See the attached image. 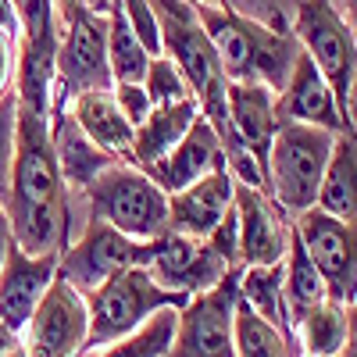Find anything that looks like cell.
<instances>
[{
	"label": "cell",
	"mask_w": 357,
	"mask_h": 357,
	"mask_svg": "<svg viewBox=\"0 0 357 357\" xmlns=\"http://www.w3.org/2000/svg\"><path fill=\"white\" fill-rule=\"evenodd\" d=\"M8 218L25 254H61L72 240V193L50 143V114L18 104V143L8 190Z\"/></svg>",
	"instance_id": "cell-1"
},
{
	"label": "cell",
	"mask_w": 357,
	"mask_h": 357,
	"mask_svg": "<svg viewBox=\"0 0 357 357\" xmlns=\"http://www.w3.org/2000/svg\"><path fill=\"white\" fill-rule=\"evenodd\" d=\"M197 18L204 25L207 40L215 43L222 68L229 82H261L272 93H279L282 82L289 79L296 57L304 54L301 40L293 36V29L282 25H264L257 18H247L240 11L215 8V4H197Z\"/></svg>",
	"instance_id": "cell-2"
},
{
	"label": "cell",
	"mask_w": 357,
	"mask_h": 357,
	"mask_svg": "<svg viewBox=\"0 0 357 357\" xmlns=\"http://www.w3.org/2000/svg\"><path fill=\"white\" fill-rule=\"evenodd\" d=\"M336 146V132L301 126V122H279L272 151H268V197L293 222L314 207L321 175L329 168Z\"/></svg>",
	"instance_id": "cell-3"
},
{
	"label": "cell",
	"mask_w": 357,
	"mask_h": 357,
	"mask_svg": "<svg viewBox=\"0 0 357 357\" xmlns=\"http://www.w3.org/2000/svg\"><path fill=\"white\" fill-rule=\"evenodd\" d=\"M89 215L107 222L136 243L158 240L168 232V193L143 168L114 161L97 175V183L82 193Z\"/></svg>",
	"instance_id": "cell-4"
},
{
	"label": "cell",
	"mask_w": 357,
	"mask_h": 357,
	"mask_svg": "<svg viewBox=\"0 0 357 357\" xmlns=\"http://www.w3.org/2000/svg\"><path fill=\"white\" fill-rule=\"evenodd\" d=\"M165 307H186V296L161 289L139 264L122 268L107 282H100L93 293H86V311H89L86 350H104L118 340H126L151 314Z\"/></svg>",
	"instance_id": "cell-5"
},
{
	"label": "cell",
	"mask_w": 357,
	"mask_h": 357,
	"mask_svg": "<svg viewBox=\"0 0 357 357\" xmlns=\"http://www.w3.org/2000/svg\"><path fill=\"white\" fill-rule=\"evenodd\" d=\"M111 86H114V75L107 65V18L79 4L61 22L50 111L65 107L79 93H93V89H111Z\"/></svg>",
	"instance_id": "cell-6"
},
{
	"label": "cell",
	"mask_w": 357,
	"mask_h": 357,
	"mask_svg": "<svg viewBox=\"0 0 357 357\" xmlns=\"http://www.w3.org/2000/svg\"><path fill=\"white\" fill-rule=\"evenodd\" d=\"M289 29L301 40L304 54L314 61V68L325 75V82L333 86L340 111H343L347 89H350L354 72H357V36L350 33V25L333 8V0H296Z\"/></svg>",
	"instance_id": "cell-7"
},
{
	"label": "cell",
	"mask_w": 357,
	"mask_h": 357,
	"mask_svg": "<svg viewBox=\"0 0 357 357\" xmlns=\"http://www.w3.org/2000/svg\"><path fill=\"white\" fill-rule=\"evenodd\" d=\"M236 304H240V268H232L218 286L190 296L186 307H178L175 336L165 357H236Z\"/></svg>",
	"instance_id": "cell-8"
},
{
	"label": "cell",
	"mask_w": 357,
	"mask_h": 357,
	"mask_svg": "<svg viewBox=\"0 0 357 357\" xmlns=\"http://www.w3.org/2000/svg\"><path fill=\"white\" fill-rule=\"evenodd\" d=\"M139 268H146L161 289L178 293V296H197L207 293L211 286H218L232 268L225 264V257L197 236H183V232H165L158 240H146L143 254H139Z\"/></svg>",
	"instance_id": "cell-9"
},
{
	"label": "cell",
	"mask_w": 357,
	"mask_h": 357,
	"mask_svg": "<svg viewBox=\"0 0 357 357\" xmlns=\"http://www.w3.org/2000/svg\"><path fill=\"white\" fill-rule=\"evenodd\" d=\"M89 340L86 296L72 289L61 275L50 282L40 307L22 329V347L29 357H82Z\"/></svg>",
	"instance_id": "cell-10"
},
{
	"label": "cell",
	"mask_w": 357,
	"mask_h": 357,
	"mask_svg": "<svg viewBox=\"0 0 357 357\" xmlns=\"http://www.w3.org/2000/svg\"><path fill=\"white\" fill-rule=\"evenodd\" d=\"M293 229L329 289V301L350 307L357 301V225L336 222L318 207L293 218Z\"/></svg>",
	"instance_id": "cell-11"
},
{
	"label": "cell",
	"mask_w": 357,
	"mask_h": 357,
	"mask_svg": "<svg viewBox=\"0 0 357 357\" xmlns=\"http://www.w3.org/2000/svg\"><path fill=\"white\" fill-rule=\"evenodd\" d=\"M139 254H143V243L122 236L107 222L86 215L82 236L79 240H68V247L61 250L57 275L86 296L100 282H107L114 272H122V268H129V264H139Z\"/></svg>",
	"instance_id": "cell-12"
},
{
	"label": "cell",
	"mask_w": 357,
	"mask_h": 357,
	"mask_svg": "<svg viewBox=\"0 0 357 357\" xmlns=\"http://www.w3.org/2000/svg\"><path fill=\"white\" fill-rule=\"evenodd\" d=\"M236 218H240V268L275 264L286 257L293 222L264 190L236 183Z\"/></svg>",
	"instance_id": "cell-13"
},
{
	"label": "cell",
	"mask_w": 357,
	"mask_h": 357,
	"mask_svg": "<svg viewBox=\"0 0 357 357\" xmlns=\"http://www.w3.org/2000/svg\"><path fill=\"white\" fill-rule=\"evenodd\" d=\"M57 264H61V254H25L18 243H11L0 264V321L8 329L22 333L29 325L43 293L57 279Z\"/></svg>",
	"instance_id": "cell-14"
},
{
	"label": "cell",
	"mask_w": 357,
	"mask_h": 357,
	"mask_svg": "<svg viewBox=\"0 0 357 357\" xmlns=\"http://www.w3.org/2000/svg\"><path fill=\"white\" fill-rule=\"evenodd\" d=\"M275 114H279V122L318 126V129H329L336 136L350 132L347 118L340 111V100L333 93V86L325 82V75L314 68V61L307 54L296 57L289 79L282 82V89L275 93Z\"/></svg>",
	"instance_id": "cell-15"
},
{
	"label": "cell",
	"mask_w": 357,
	"mask_h": 357,
	"mask_svg": "<svg viewBox=\"0 0 357 357\" xmlns=\"http://www.w3.org/2000/svg\"><path fill=\"white\" fill-rule=\"evenodd\" d=\"M232 204H236V178L229 168H218L197 178V183L168 193V229L207 240Z\"/></svg>",
	"instance_id": "cell-16"
},
{
	"label": "cell",
	"mask_w": 357,
	"mask_h": 357,
	"mask_svg": "<svg viewBox=\"0 0 357 357\" xmlns=\"http://www.w3.org/2000/svg\"><path fill=\"white\" fill-rule=\"evenodd\" d=\"M218 168H229L225 165V146H222L215 126L200 114L190 126V132L175 143V151H168L161 161H154L143 172L151 175L165 193H175V190H183V186L197 183V178L211 175Z\"/></svg>",
	"instance_id": "cell-17"
},
{
	"label": "cell",
	"mask_w": 357,
	"mask_h": 357,
	"mask_svg": "<svg viewBox=\"0 0 357 357\" xmlns=\"http://www.w3.org/2000/svg\"><path fill=\"white\" fill-rule=\"evenodd\" d=\"M50 143H54V158H57V168H61V178L72 197H82L89 186L97 183V175L104 168H111L114 158L107 151H100V146L89 139L79 122L68 114V107H54L50 111Z\"/></svg>",
	"instance_id": "cell-18"
},
{
	"label": "cell",
	"mask_w": 357,
	"mask_h": 357,
	"mask_svg": "<svg viewBox=\"0 0 357 357\" xmlns=\"http://www.w3.org/2000/svg\"><path fill=\"white\" fill-rule=\"evenodd\" d=\"M229 129L232 139L247 146L261 168H268V151H272V139L279 129L272 89L261 82H229Z\"/></svg>",
	"instance_id": "cell-19"
},
{
	"label": "cell",
	"mask_w": 357,
	"mask_h": 357,
	"mask_svg": "<svg viewBox=\"0 0 357 357\" xmlns=\"http://www.w3.org/2000/svg\"><path fill=\"white\" fill-rule=\"evenodd\" d=\"M200 118V104L190 100H178V104H165L154 107L151 118L143 126H136L132 132V146H129V165L136 168H151L154 161H161L168 151H175V143L190 132V126Z\"/></svg>",
	"instance_id": "cell-20"
},
{
	"label": "cell",
	"mask_w": 357,
	"mask_h": 357,
	"mask_svg": "<svg viewBox=\"0 0 357 357\" xmlns=\"http://www.w3.org/2000/svg\"><path fill=\"white\" fill-rule=\"evenodd\" d=\"M65 107H68V114L79 122V129L93 139L100 151L122 158V161L129 158V146H132V132H136V129L122 118V111H118L111 89L79 93V97H72Z\"/></svg>",
	"instance_id": "cell-21"
},
{
	"label": "cell",
	"mask_w": 357,
	"mask_h": 357,
	"mask_svg": "<svg viewBox=\"0 0 357 357\" xmlns=\"http://www.w3.org/2000/svg\"><path fill=\"white\" fill-rule=\"evenodd\" d=\"M314 207L336 222L357 225V136H336L329 168L321 175Z\"/></svg>",
	"instance_id": "cell-22"
},
{
	"label": "cell",
	"mask_w": 357,
	"mask_h": 357,
	"mask_svg": "<svg viewBox=\"0 0 357 357\" xmlns=\"http://www.w3.org/2000/svg\"><path fill=\"white\" fill-rule=\"evenodd\" d=\"M286 261V257H282ZM275 261V264H254V268H240V301L257 311L268 325L296 343V333H293V318H289V307H286V289H282V275H286V264Z\"/></svg>",
	"instance_id": "cell-23"
},
{
	"label": "cell",
	"mask_w": 357,
	"mask_h": 357,
	"mask_svg": "<svg viewBox=\"0 0 357 357\" xmlns=\"http://www.w3.org/2000/svg\"><path fill=\"white\" fill-rule=\"evenodd\" d=\"M286 275H282V289H286V307H289V318H293V333H296V321H301L311 307L329 301V289H325L318 268L311 264L301 236H289V250H286Z\"/></svg>",
	"instance_id": "cell-24"
},
{
	"label": "cell",
	"mask_w": 357,
	"mask_h": 357,
	"mask_svg": "<svg viewBox=\"0 0 357 357\" xmlns=\"http://www.w3.org/2000/svg\"><path fill=\"white\" fill-rule=\"evenodd\" d=\"M347 343V307L325 301L296 321V347L304 357H340Z\"/></svg>",
	"instance_id": "cell-25"
},
{
	"label": "cell",
	"mask_w": 357,
	"mask_h": 357,
	"mask_svg": "<svg viewBox=\"0 0 357 357\" xmlns=\"http://www.w3.org/2000/svg\"><path fill=\"white\" fill-rule=\"evenodd\" d=\"M104 18H107V65H111L114 82H143V72H146L151 54H146V47L136 40L122 4L111 0V8H107Z\"/></svg>",
	"instance_id": "cell-26"
},
{
	"label": "cell",
	"mask_w": 357,
	"mask_h": 357,
	"mask_svg": "<svg viewBox=\"0 0 357 357\" xmlns=\"http://www.w3.org/2000/svg\"><path fill=\"white\" fill-rule=\"evenodd\" d=\"M232 347L236 357H301V347L289 343L275 325H268L243 301L236 304V318H232Z\"/></svg>",
	"instance_id": "cell-27"
},
{
	"label": "cell",
	"mask_w": 357,
	"mask_h": 357,
	"mask_svg": "<svg viewBox=\"0 0 357 357\" xmlns=\"http://www.w3.org/2000/svg\"><path fill=\"white\" fill-rule=\"evenodd\" d=\"M175 318H178V307H165V311L151 314L126 340L104 347L97 357H165L172 347V336H175Z\"/></svg>",
	"instance_id": "cell-28"
},
{
	"label": "cell",
	"mask_w": 357,
	"mask_h": 357,
	"mask_svg": "<svg viewBox=\"0 0 357 357\" xmlns=\"http://www.w3.org/2000/svg\"><path fill=\"white\" fill-rule=\"evenodd\" d=\"M143 89L146 97H151L154 107H165V104H178V100H190V86L183 79V72H178V65L172 61V57L158 54L146 61V72H143Z\"/></svg>",
	"instance_id": "cell-29"
},
{
	"label": "cell",
	"mask_w": 357,
	"mask_h": 357,
	"mask_svg": "<svg viewBox=\"0 0 357 357\" xmlns=\"http://www.w3.org/2000/svg\"><path fill=\"white\" fill-rule=\"evenodd\" d=\"M15 143H18V93L11 89L8 97H0V204H8L11 190Z\"/></svg>",
	"instance_id": "cell-30"
},
{
	"label": "cell",
	"mask_w": 357,
	"mask_h": 357,
	"mask_svg": "<svg viewBox=\"0 0 357 357\" xmlns=\"http://www.w3.org/2000/svg\"><path fill=\"white\" fill-rule=\"evenodd\" d=\"M111 93H114V104H118V111H122V118H126L132 129L151 118L154 104H151V97H146L143 82H114Z\"/></svg>",
	"instance_id": "cell-31"
},
{
	"label": "cell",
	"mask_w": 357,
	"mask_h": 357,
	"mask_svg": "<svg viewBox=\"0 0 357 357\" xmlns=\"http://www.w3.org/2000/svg\"><path fill=\"white\" fill-rule=\"evenodd\" d=\"M207 243H211L229 268H240V218H236V204L225 211V218L211 229V236H207Z\"/></svg>",
	"instance_id": "cell-32"
},
{
	"label": "cell",
	"mask_w": 357,
	"mask_h": 357,
	"mask_svg": "<svg viewBox=\"0 0 357 357\" xmlns=\"http://www.w3.org/2000/svg\"><path fill=\"white\" fill-rule=\"evenodd\" d=\"M197 4L229 8V11H240V15H247V18H257V22H264V25H275V29L286 25L282 11L275 8V0H197Z\"/></svg>",
	"instance_id": "cell-33"
},
{
	"label": "cell",
	"mask_w": 357,
	"mask_h": 357,
	"mask_svg": "<svg viewBox=\"0 0 357 357\" xmlns=\"http://www.w3.org/2000/svg\"><path fill=\"white\" fill-rule=\"evenodd\" d=\"M15 68H18V40L0 29V97L15 89Z\"/></svg>",
	"instance_id": "cell-34"
},
{
	"label": "cell",
	"mask_w": 357,
	"mask_h": 357,
	"mask_svg": "<svg viewBox=\"0 0 357 357\" xmlns=\"http://www.w3.org/2000/svg\"><path fill=\"white\" fill-rule=\"evenodd\" d=\"M0 29H4V33H11L15 40L22 36V18H18L15 0H0Z\"/></svg>",
	"instance_id": "cell-35"
},
{
	"label": "cell",
	"mask_w": 357,
	"mask_h": 357,
	"mask_svg": "<svg viewBox=\"0 0 357 357\" xmlns=\"http://www.w3.org/2000/svg\"><path fill=\"white\" fill-rule=\"evenodd\" d=\"M340 357H357V301L347 307V343Z\"/></svg>",
	"instance_id": "cell-36"
},
{
	"label": "cell",
	"mask_w": 357,
	"mask_h": 357,
	"mask_svg": "<svg viewBox=\"0 0 357 357\" xmlns=\"http://www.w3.org/2000/svg\"><path fill=\"white\" fill-rule=\"evenodd\" d=\"M11 243H15V232H11V218H8V207L0 204V264H4V257H8Z\"/></svg>",
	"instance_id": "cell-37"
},
{
	"label": "cell",
	"mask_w": 357,
	"mask_h": 357,
	"mask_svg": "<svg viewBox=\"0 0 357 357\" xmlns=\"http://www.w3.org/2000/svg\"><path fill=\"white\" fill-rule=\"evenodd\" d=\"M343 114H347L350 136H357V72H354V82H350V89H347V104H343Z\"/></svg>",
	"instance_id": "cell-38"
},
{
	"label": "cell",
	"mask_w": 357,
	"mask_h": 357,
	"mask_svg": "<svg viewBox=\"0 0 357 357\" xmlns=\"http://www.w3.org/2000/svg\"><path fill=\"white\" fill-rule=\"evenodd\" d=\"M333 8L343 15V22L350 25V33L357 36V0H333Z\"/></svg>",
	"instance_id": "cell-39"
},
{
	"label": "cell",
	"mask_w": 357,
	"mask_h": 357,
	"mask_svg": "<svg viewBox=\"0 0 357 357\" xmlns=\"http://www.w3.org/2000/svg\"><path fill=\"white\" fill-rule=\"evenodd\" d=\"M22 343V333H15V329H8L4 321H0V357H8L15 347Z\"/></svg>",
	"instance_id": "cell-40"
},
{
	"label": "cell",
	"mask_w": 357,
	"mask_h": 357,
	"mask_svg": "<svg viewBox=\"0 0 357 357\" xmlns=\"http://www.w3.org/2000/svg\"><path fill=\"white\" fill-rule=\"evenodd\" d=\"M54 4H57V18L65 22V18H68L75 8H79V0H54Z\"/></svg>",
	"instance_id": "cell-41"
},
{
	"label": "cell",
	"mask_w": 357,
	"mask_h": 357,
	"mask_svg": "<svg viewBox=\"0 0 357 357\" xmlns=\"http://www.w3.org/2000/svg\"><path fill=\"white\" fill-rule=\"evenodd\" d=\"M8 357H29V354H25V347H22V343H18V347H15V350H11V354H8Z\"/></svg>",
	"instance_id": "cell-42"
},
{
	"label": "cell",
	"mask_w": 357,
	"mask_h": 357,
	"mask_svg": "<svg viewBox=\"0 0 357 357\" xmlns=\"http://www.w3.org/2000/svg\"><path fill=\"white\" fill-rule=\"evenodd\" d=\"M301 357H304V354H301Z\"/></svg>",
	"instance_id": "cell-43"
}]
</instances>
